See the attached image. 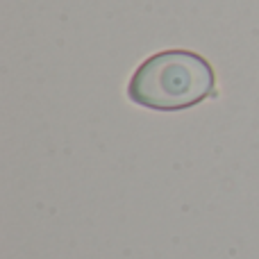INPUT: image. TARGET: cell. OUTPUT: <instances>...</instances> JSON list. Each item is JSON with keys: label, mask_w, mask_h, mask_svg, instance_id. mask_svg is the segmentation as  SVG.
Segmentation results:
<instances>
[{"label": "cell", "mask_w": 259, "mask_h": 259, "mask_svg": "<svg viewBox=\"0 0 259 259\" xmlns=\"http://www.w3.org/2000/svg\"><path fill=\"white\" fill-rule=\"evenodd\" d=\"M216 96L211 64L191 50H164L134 71L127 98L155 112H180Z\"/></svg>", "instance_id": "cell-1"}]
</instances>
